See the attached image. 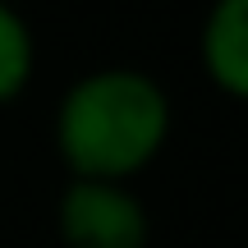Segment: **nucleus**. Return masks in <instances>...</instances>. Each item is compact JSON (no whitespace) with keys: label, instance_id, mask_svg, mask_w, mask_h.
<instances>
[{"label":"nucleus","instance_id":"nucleus-2","mask_svg":"<svg viewBox=\"0 0 248 248\" xmlns=\"http://www.w3.org/2000/svg\"><path fill=\"white\" fill-rule=\"evenodd\" d=\"M55 234L64 248H147L152 216L129 184L69 179L55 198Z\"/></svg>","mask_w":248,"mask_h":248},{"label":"nucleus","instance_id":"nucleus-3","mask_svg":"<svg viewBox=\"0 0 248 248\" xmlns=\"http://www.w3.org/2000/svg\"><path fill=\"white\" fill-rule=\"evenodd\" d=\"M198 60L216 92L248 101V0H212L198 28Z\"/></svg>","mask_w":248,"mask_h":248},{"label":"nucleus","instance_id":"nucleus-1","mask_svg":"<svg viewBox=\"0 0 248 248\" xmlns=\"http://www.w3.org/2000/svg\"><path fill=\"white\" fill-rule=\"evenodd\" d=\"M175 106L156 74L138 64H101L64 88L55 101L51 142L69 179L129 184L170 142Z\"/></svg>","mask_w":248,"mask_h":248},{"label":"nucleus","instance_id":"nucleus-4","mask_svg":"<svg viewBox=\"0 0 248 248\" xmlns=\"http://www.w3.org/2000/svg\"><path fill=\"white\" fill-rule=\"evenodd\" d=\"M37 74V42L14 0H0V110L14 106Z\"/></svg>","mask_w":248,"mask_h":248}]
</instances>
